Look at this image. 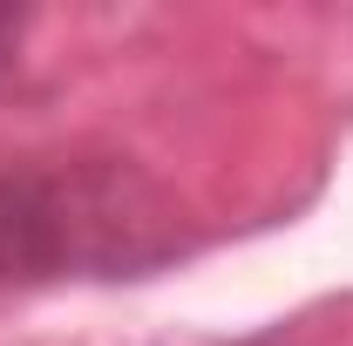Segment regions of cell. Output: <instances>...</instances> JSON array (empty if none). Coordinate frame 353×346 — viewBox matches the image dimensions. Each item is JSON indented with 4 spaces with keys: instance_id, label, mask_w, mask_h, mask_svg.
<instances>
[{
    "instance_id": "6da1fadb",
    "label": "cell",
    "mask_w": 353,
    "mask_h": 346,
    "mask_svg": "<svg viewBox=\"0 0 353 346\" xmlns=\"http://www.w3.org/2000/svg\"><path fill=\"white\" fill-rule=\"evenodd\" d=\"M14 34H21V14L0 7V68H7V54H14Z\"/></svg>"
}]
</instances>
